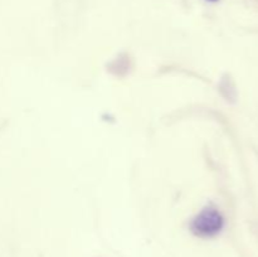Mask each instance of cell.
<instances>
[{"instance_id": "cell-1", "label": "cell", "mask_w": 258, "mask_h": 257, "mask_svg": "<svg viewBox=\"0 0 258 257\" xmlns=\"http://www.w3.org/2000/svg\"><path fill=\"white\" fill-rule=\"evenodd\" d=\"M223 227V218L216 211H206L194 223V231L199 236H213Z\"/></svg>"}]
</instances>
